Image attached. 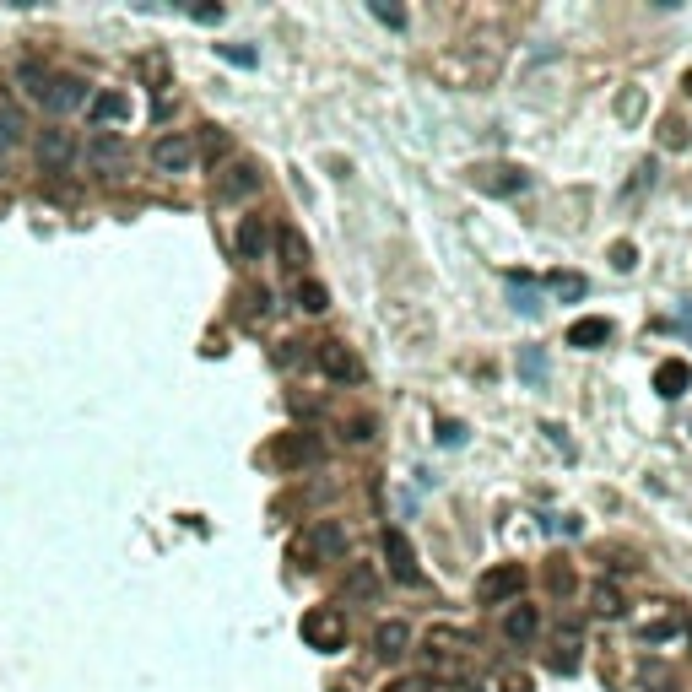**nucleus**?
<instances>
[{"label":"nucleus","mask_w":692,"mask_h":692,"mask_svg":"<svg viewBox=\"0 0 692 692\" xmlns=\"http://www.w3.org/2000/svg\"><path fill=\"white\" fill-rule=\"evenodd\" d=\"M687 638H692V617H687Z\"/></svg>","instance_id":"nucleus-38"},{"label":"nucleus","mask_w":692,"mask_h":692,"mask_svg":"<svg viewBox=\"0 0 692 692\" xmlns=\"http://www.w3.org/2000/svg\"><path fill=\"white\" fill-rule=\"evenodd\" d=\"M352 595H374V574H368V568H357V574H352Z\"/></svg>","instance_id":"nucleus-34"},{"label":"nucleus","mask_w":692,"mask_h":692,"mask_svg":"<svg viewBox=\"0 0 692 692\" xmlns=\"http://www.w3.org/2000/svg\"><path fill=\"white\" fill-rule=\"evenodd\" d=\"M682 325H687V330H692V303H687V309H682Z\"/></svg>","instance_id":"nucleus-37"},{"label":"nucleus","mask_w":692,"mask_h":692,"mask_svg":"<svg viewBox=\"0 0 692 692\" xmlns=\"http://www.w3.org/2000/svg\"><path fill=\"white\" fill-rule=\"evenodd\" d=\"M276 249H282V265H292V271H303V265H309V238H303L298 228L276 233Z\"/></svg>","instance_id":"nucleus-17"},{"label":"nucleus","mask_w":692,"mask_h":692,"mask_svg":"<svg viewBox=\"0 0 692 692\" xmlns=\"http://www.w3.org/2000/svg\"><path fill=\"white\" fill-rule=\"evenodd\" d=\"M471 184H476L482 195H498V201H509V195H525V190H530L525 168H509V163H482V168H471Z\"/></svg>","instance_id":"nucleus-3"},{"label":"nucleus","mask_w":692,"mask_h":692,"mask_svg":"<svg viewBox=\"0 0 692 692\" xmlns=\"http://www.w3.org/2000/svg\"><path fill=\"white\" fill-rule=\"evenodd\" d=\"M38 98H44V109H49V114H76V109H82V103L92 98V92H87L82 76H49Z\"/></svg>","instance_id":"nucleus-6"},{"label":"nucleus","mask_w":692,"mask_h":692,"mask_svg":"<svg viewBox=\"0 0 692 692\" xmlns=\"http://www.w3.org/2000/svg\"><path fill=\"white\" fill-rule=\"evenodd\" d=\"M509 298H514L519 314H541V298H536V287H530V276H509Z\"/></svg>","instance_id":"nucleus-20"},{"label":"nucleus","mask_w":692,"mask_h":692,"mask_svg":"<svg viewBox=\"0 0 692 692\" xmlns=\"http://www.w3.org/2000/svg\"><path fill=\"white\" fill-rule=\"evenodd\" d=\"M611 265H617V271H633V244H617V249H611Z\"/></svg>","instance_id":"nucleus-33"},{"label":"nucleus","mask_w":692,"mask_h":692,"mask_svg":"<svg viewBox=\"0 0 692 692\" xmlns=\"http://www.w3.org/2000/svg\"><path fill=\"white\" fill-rule=\"evenodd\" d=\"M687 87H692V76H687Z\"/></svg>","instance_id":"nucleus-39"},{"label":"nucleus","mask_w":692,"mask_h":692,"mask_svg":"<svg viewBox=\"0 0 692 692\" xmlns=\"http://www.w3.org/2000/svg\"><path fill=\"white\" fill-rule=\"evenodd\" d=\"M687 384H692V368L687 363H660V374H655V390L665 395V401H676V395H687Z\"/></svg>","instance_id":"nucleus-15"},{"label":"nucleus","mask_w":692,"mask_h":692,"mask_svg":"<svg viewBox=\"0 0 692 692\" xmlns=\"http://www.w3.org/2000/svg\"><path fill=\"white\" fill-rule=\"evenodd\" d=\"M71 157H76V141H71V130H38V163H44L49 173H60V168H71Z\"/></svg>","instance_id":"nucleus-12"},{"label":"nucleus","mask_w":692,"mask_h":692,"mask_svg":"<svg viewBox=\"0 0 692 692\" xmlns=\"http://www.w3.org/2000/svg\"><path fill=\"white\" fill-rule=\"evenodd\" d=\"M671 633H676V622H671V617H660L655 628H638V638H644V644H665Z\"/></svg>","instance_id":"nucleus-29"},{"label":"nucleus","mask_w":692,"mask_h":692,"mask_svg":"<svg viewBox=\"0 0 692 692\" xmlns=\"http://www.w3.org/2000/svg\"><path fill=\"white\" fill-rule=\"evenodd\" d=\"M271 460L282 465V471H298V465H314L319 460V438L314 433H282L271 449Z\"/></svg>","instance_id":"nucleus-9"},{"label":"nucleus","mask_w":692,"mask_h":692,"mask_svg":"<svg viewBox=\"0 0 692 692\" xmlns=\"http://www.w3.org/2000/svg\"><path fill=\"white\" fill-rule=\"evenodd\" d=\"M233 249H238V260H244V265H260L265 255H271V222H265V217H244V222H238V233H233Z\"/></svg>","instance_id":"nucleus-8"},{"label":"nucleus","mask_w":692,"mask_h":692,"mask_svg":"<svg viewBox=\"0 0 692 692\" xmlns=\"http://www.w3.org/2000/svg\"><path fill=\"white\" fill-rule=\"evenodd\" d=\"M319 368H325V379H336V384H357L363 379V363L352 357V346L346 341H319Z\"/></svg>","instance_id":"nucleus-7"},{"label":"nucleus","mask_w":692,"mask_h":692,"mask_svg":"<svg viewBox=\"0 0 692 692\" xmlns=\"http://www.w3.org/2000/svg\"><path fill=\"white\" fill-rule=\"evenodd\" d=\"M87 103H92V119H98V125H119V119L130 114L125 92H98V98H87Z\"/></svg>","instance_id":"nucleus-16"},{"label":"nucleus","mask_w":692,"mask_h":692,"mask_svg":"<svg viewBox=\"0 0 692 692\" xmlns=\"http://www.w3.org/2000/svg\"><path fill=\"white\" fill-rule=\"evenodd\" d=\"M341 557H346V525H341V519H314V525L298 536V563L303 568L341 563Z\"/></svg>","instance_id":"nucleus-1"},{"label":"nucleus","mask_w":692,"mask_h":692,"mask_svg":"<svg viewBox=\"0 0 692 692\" xmlns=\"http://www.w3.org/2000/svg\"><path fill=\"white\" fill-rule=\"evenodd\" d=\"M503 692H530V676H509V682H503Z\"/></svg>","instance_id":"nucleus-36"},{"label":"nucleus","mask_w":692,"mask_h":692,"mask_svg":"<svg viewBox=\"0 0 692 692\" xmlns=\"http://www.w3.org/2000/svg\"><path fill=\"white\" fill-rule=\"evenodd\" d=\"M552 665H557V671H563V676H568V671H579V644H574V638H568V644L552 655Z\"/></svg>","instance_id":"nucleus-27"},{"label":"nucleus","mask_w":692,"mask_h":692,"mask_svg":"<svg viewBox=\"0 0 692 692\" xmlns=\"http://www.w3.org/2000/svg\"><path fill=\"white\" fill-rule=\"evenodd\" d=\"M298 633H303V644H309V649H319V655L346 649V617L336 606H309V611H303V622H298Z\"/></svg>","instance_id":"nucleus-2"},{"label":"nucleus","mask_w":692,"mask_h":692,"mask_svg":"<svg viewBox=\"0 0 692 692\" xmlns=\"http://www.w3.org/2000/svg\"><path fill=\"white\" fill-rule=\"evenodd\" d=\"M22 141V114H11V109H0V157L11 152V146Z\"/></svg>","instance_id":"nucleus-22"},{"label":"nucleus","mask_w":692,"mask_h":692,"mask_svg":"<svg viewBox=\"0 0 692 692\" xmlns=\"http://www.w3.org/2000/svg\"><path fill=\"white\" fill-rule=\"evenodd\" d=\"M222 60H233V65H255V49H238V44H222Z\"/></svg>","instance_id":"nucleus-32"},{"label":"nucleus","mask_w":692,"mask_h":692,"mask_svg":"<svg viewBox=\"0 0 692 692\" xmlns=\"http://www.w3.org/2000/svg\"><path fill=\"white\" fill-rule=\"evenodd\" d=\"M606 341H611L606 319H579V325L568 330V346H606Z\"/></svg>","instance_id":"nucleus-19"},{"label":"nucleus","mask_w":692,"mask_h":692,"mask_svg":"<svg viewBox=\"0 0 692 692\" xmlns=\"http://www.w3.org/2000/svg\"><path fill=\"white\" fill-rule=\"evenodd\" d=\"M536 628H541L536 606H514L509 617H503V638H509V644H530V638H536Z\"/></svg>","instance_id":"nucleus-13"},{"label":"nucleus","mask_w":692,"mask_h":692,"mask_svg":"<svg viewBox=\"0 0 692 692\" xmlns=\"http://www.w3.org/2000/svg\"><path fill=\"white\" fill-rule=\"evenodd\" d=\"M244 303H249V319H265V314H271V292H265V287H255Z\"/></svg>","instance_id":"nucleus-30"},{"label":"nucleus","mask_w":692,"mask_h":692,"mask_svg":"<svg viewBox=\"0 0 692 692\" xmlns=\"http://www.w3.org/2000/svg\"><path fill=\"white\" fill-rule=\"evenodd\" d=\"M249 195H260V168L255 163H228L217 173V201L222 206H238V201H249Z\"/></svg>","instance_id":"nucleus-5"},{"label":"nucleus","mask_w":692,"mask_h":692,"mask_svg":"<svg viewBox=\"0 0 692 692\" xmlns=\"http://www.w3.org/2000/svg\"><path fill=\"white\" fill-rule=\"evenodd\" d=\"M17 82H28V92L38 98V92H44V82H49V71H44V65H38V60H28V65H22V71H17Z\"/></svg>","instance_id":"nucleus-26"},{"label":"nucleus","mask_w":692,"mask_h":692,"mask_svg":"<svg viewBox=\"0 0 692 692\" xmlns=\"http://www.w3.org/2000/svg\"><path fill=\"white\" fill-rule=\"evenodd\" d=\"M384 563H390V574L401 584H422V568H417V552H411V541L401 530H384Z\"/></svg>","instance_id":"nucleus-10"},{"label":"nucleus","mask_w":692,"mask_h":692,"mask_svg":"<svg viewBox=\"0 0 692 692\" xmlns=\"http://www.w3.org/2000/svg\"><path fill=\"white\" fill-rule=\"evenodd\" d=\"M552 292H557V298H568V303H574V298H584V292H590V282H584L579 271H568V276H552Z\"/></svg>","instance_id":"nucleus-23"},{"label":"nucleus","mask_w":692,"mask_h":692,"mask_svg":"<svg viewBox=\"0 0 692 692\" xmlns=\"http://www.w3.org/2000/svg\"><path fill=\"white\" fill-rule=\"evenodd\" d=\"M590 601H595V611H601V617H622V595L611 590V584H595Z\"/></svg>","instance_id":"nucleus-24"},{"label":"nucleus","mask_w":692,"mask_h":692,"mask_svg":"<svg viewBox=\"0 0 692 692\" xmlns=\"http://www.w3.org/2000/svg\"><path fill=\"white\" fill-rule=\"evenodd\" d=\"M298 309L303 314H325L330 309V292L319 287V282H298Z\"/></svg>","instance_id":"nucleus-21"},{"label":"nucleus","mask_w":692,"mask_h":692,"mask_svg":"<svg viewBox=\"0 0 692 692\" xmlns=\"http://www.w3.org/2000/svg\"><path fill=\"white\" fill-rule=\"evenodd\" d=\"M152 168L157 173H190L195 168V141L184 130H168V136L152 141Z\"/></svg>","instance_id":"nucleus-4"},{"label":"nucleus","mask_w":692,"mask_h":692,"mask_svg":"<svg viewBox=\"0 0 692 692\" xmlns=\"http://www.w3.org/2000/svg\"><path fill=\"white\" fill-rule=\"evenodd\" d=\"M644 687H655V692H671L676 682H671V671H665V665H644Z\"/></svg>","instance_id":"nucleus-28"},{"label":"nucleus","mask_w":692,"mask_h":692,"mask_svg":"<svg viewBox=\"0 0 692 692\" xmlns=\"http://www.w3.org/2000/svg\"><path fill=\"white\" fill-rule=\"evenodd\" d=\"M406 644H411V628H406V622H384V628L374 633L379 660H401V655H406Z\"/></svg>","instance_id":"nucleus-14"},{"label":"nucleus","mask_w":692,"mask_h":692,"mask_svg":"<svg viewBox=\"0 0 692 692\" xmlns=\"http://www.w3.org/2000/svg\"><path fill=\"white\" fill-rule=\"evenodd\" d=\"M368 11H374L379 22H390V28H401V22H406V11H401V6H368Z\"/></svg>","instance_id":"nucleus-31"},{"label":"nucleus","mask_w":692,"mask_h":692,"mask_svg":"<svg viewBox=\"0 0 692 692\" xmlns=\"http://www.w3.org/2000/svg\"><path fill=\"white\" fill-rule=\"evenodd\" d=\"M519 374L541 379V374H547V352H541V346H525V352H519Z\"/></svg>","instance_id":"nucleus-25"},{"label":"nucleus","mask_w":692,"mask_h":692,"mask_svg":"<svg viewBox=\"0 0 692 692\" xmlns=\"http://www.w3.org/2000/svg\"><path fill=\"white\" fill-rule=\"evenodd\" d=\"M525 590V568L519 563H503V568H492V574H482V584H476V595H482V601H514V595Z\"/></svg>","instance_id":"nucleus-11"},{"label":"nucleus","mask_w":692,"mask_h":692,"mask_svg":"<svg viewBox=\"0 0 692 692\" xmlns=\"http://www.w3.org/2000/svg\"><path fill=\"white\" fill-rule=\"evenodd\" d=\"M87 163H92V168H114V163H125V141L103 130V136L87 146Z\"/></svg>","instance_id":"nucleus-18"},{"label":"nucleus","mask_w":692,"mask_h":692,"mask_svg":"<svg viewBox=\"0 0 692 692\" xmlns=\"http://www.w3.org/2000/svg\"><path fill=\"white\" fill-rule=\"evenodd\" d=\"M390 692H433L428 682H422V676H401V682H395Z\"/></svg>","instance_id":"nucleus-35"}]
</instances>
